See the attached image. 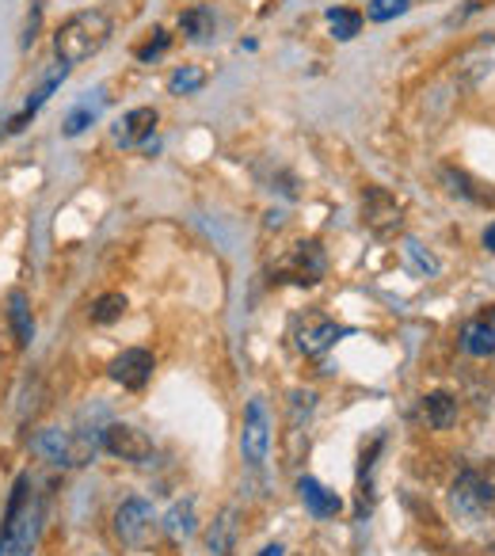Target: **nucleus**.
<instances>
[{
  "label": "nucleus",
  "mask_w": 495,
  "mask_h": 556,
  "mask_svg": "<svg viewBox=\"0 0 495 556\" xmlns=\"http://www.w3.org/2000/svg\"><path fill=\"white\" fill-rule=\"evenodd\" d=\"M164 533H168L172 541H183L194 533V526H199V515H194V500H179L176 507L164 515Z\"/></svg>",
  "instance_id": "obj_19"
},
{
  "label": "nucleus",
  "mask_w": 495,
  "mask_h": 556,
  "mask_svg": "<svg viewBox=\"0 0 495 556\" xmlns=\"http://www.w3.org/2000/svg\"><path fill=\"white\" fill-rule=\"evenodd\" d=\"M153 130H156V111L153 108H134V111H126L115 126H111V138H115V146L134 149V146H149Z\"/></svg>",
  "instance_id": "obj_12"
},
{
  "label": "nucleus",
  "mask_w": 495,
  "mask_h": 556,
  "mask_svg": "<svg viewBox=\"0 0 495 556\" xmlns=\"http://www.w3.org/2000/svg\"><path fill=\"white\" fill-rule=\"evenodd\" d=\"M202 88H206V73H202L199 65H179L168 77L172 96H194V92H202Z\"/></svg>",
  "instance_id": "obj_22"
},
{
  "label": "nucleus",
  "mask_w": 495,
  "mask_h": 556,
  "mask_svg": "<svg viewBox=\"0 0 495 556\" xmlns=\"http://www.w3.org/2000/svg\"><path fill=\"white\" fill-rule=\"evenodd\" d=\"M156 530H161V518H156L153 503L141 500V495H130V500L118 503L115 510V538L123 548L130 553H141V548L153 545Z\"/></svg>",
  "instance_id": "obj_3"
},
{
  "label": "nucleus",
  "mask_w": 495,
  "mask_h": 556,
  "mask_svg": "<svg viewBox=\"0 0 495 556\" xmlns=\"http://www.w3.org/2000/svg\"><path fill=\"white\" fill-rule=\"evenodd\" d=\"M461 351H465V355H472V358L495 355V332H492V320H487V313H484V317L465 320V328H461Z\"/></svg>",
  "instance_id": "obj_14"
},
{
  "label": "nucleus",
  "mask_w": 495,
  "mask_h": 556,
  "mask_svg": "<svg viewBox=\"0 0 495 556\" xmlns=\"http://www.w3.org/2000/svg\"><path fill=\"white\" fill-rule=\"evenodd\" d=\"M214 27H217L214 9H206V4H194V9H187L183 16H179V31H183L191 42L214 39Z\"/></svg>",
  "instance_id": "obj_18"
},
{
  "label": "nucleus",
  "mask_w": 495,
  "mask_h": 556,
  "mask_svg": "<svg viewBox=\"0 0 495 556\" xmlns=\"http://www.w3.org/2000/svg\"><path fill=\"white\" fill-rule=\"evenodd\" d=\"M328 27H332V39L335 42H351L358 31H363V12L332 9V12H328Z\"/></svg>",
  "instance_id": "obj_21"
},
{
  "label": "nucleus",
  "mask_w": 495,
  "mask_h": 556,
  "mask_svg": "<svg viewBox=\"0 0 495 556\" xmlns=\"http://www.w3.org/2000/svg\"><path fill=\"white\" fill-rule=\"evenodd\" d=\"M168 42H172V35L164 31V27H156V31H153V39H145V42H141V47L134 50V58H138V62H153V58H161L164 50H168Z\"/></svg>",
  "instance_id": "obj_25"
},
{
  "label": "nucleus",
  "mask_w": 495,
  "mask_h": 556,
  "mask_svg": "<svg viewBox=\"0 0 495 556\" xmlns=\"http://www.w3.org/2000/svg\"><path fill=\"white\" fill-rule=\"evenodd\" d=\"M153 351L145 348H126L123 355L111 358L107 374L111 381H118L123 389H130V393H138V389L149 386V378H153Z\"/></svg>",
  "instance_id": "obj_11"
},
{
  "label": "nucleus",
  "mask_w": 495,
  "mask_h": 556,
  "mask_svg": "<svg viewBox=\"0 0 495 556\" xmlns=\"http://www.w3.org/2000/svg\"><path fill=\"white\" fill-rule=\"evenodd\" d=\"M256 556H287V548H282V545H267V548H259Z\"/></svg>",
  "instance_id": "obj_30"
},
{
  "label": "nucleus",
  "mask_w": 495,
  "mask_h": 556,
  "mask_svg": "<svg viewBox=\"0 0 495 556\" xmlns=\"http://www.w3.org/2000/svg\"><path fill=\"white\" fill-rule=\"evenodd\" d=\"M35 454L42 462L58 465V469H80L96 457V442L88 434H73V431H62V427H47V431L35 434Z\"/></svg>",
  "instance_id": "obj_4"
},
{
  "label": "nucleus",
  "mask_w": 495,
  "mask_h": 556,
  "mask_svg": "<svg viewBox=\"0 0 495 556\" xmlns=\"http://www.w3.org/2000/svg\"><path fill=\"white\" fill-rule=\"evenodd\" d=\"M240 454L252 469H264L267 454H271V416H267V404L248 401L244 412V427H240Z\"/></svg>",
  "instance_id": "obj_9"
},
{
  "label": "nucleus",
  "mask_w": 495,
  "mask_h": 556,
  "mask_svg": "<svg viewBox=\"0 0 495 556\" xmlns=\"http://www.w3.org/2000/svg\"><path fill=\"white\" fill-rule=\"evenodd\" d=\"M100 446L107 450L111 457H118V462H130V465H149L156 457L153 439H149L141 427H130V424H111L107 431H103Z\"/></svg>",
  "instance_id": "obj_10"
},
{
  "label": "nucleus",
  "mask_w": 495,
  "mask_h": 556,
  "mask_svg": "<svg viewBox=\"0 0 495 556\" xmlns=\"http://www.w3.org/2000/svg\"><path fill=\"white\" fill-rule=\"evenodd\" d=\"M423 419L431 431H449L457 424V396L449 393H427L423 396Z\"/></svg>",
  "instance_id": "obj_17"
},
{
  "label": "nucleus",
  "mask_w": 495,
  "mask_h": 556,
  "mask_svg": "<svg viewBox=\"0 0 495 556\" xmlns=\"http://www.w3.org/2000/svg\"><path fill=\"white\" fill-rule=\"evenodd\" d=\"M449 503H454V510L461 518L477 522V518H484L487 510L495 507L492 480H487L484 472H477V469H465L461 477L454 480V488H449Z\"/></svg>",
  "instance_id": "obj_7"
},
{
  "label": "nucleus",
  "mask_w": 495,
  "mask_h": 556,
  "mask_svg": "<svg viewBox=\"0 0 495 556\" xmlns=\"http://www.w3.org/2000/svg\"><path fill=\"white\" fill-rule=\"evenodd\" d=\"M111 16L103 9H85V12H73L62 27L54 31V54L62 65H80L88 62L92 54H100L111 39Z\"/></svg>",
  "instance_id": "obj_2"
},
{
  "label": "nucleus",
  "mask_w": 495,
  "mask_h": 556,
  "mask_svg": "<svg viewBox=\"0 0 495 556\" xmlns=\"http://www.w3.org/2000/svg\"><path fill=\"white\" fill-rule=\"evenodd\" d=\"M39 24H42V12L35 9L31 16H27V24H24V50L31 47L35 39H39Z\"/></svg>",
  "instance_id": "obj_28"
},
{
  "label": "nucleus",
  "mask_w": 495,
  "mask_h": 556,
  "mask_svg": "<svg viewBox=\"0 0 495 556\" xmlns=\"http://www.w3.org/2000/svg\"><path fill=\"white\" fill-rule=\"evenodd\" d=\"M9 325H12V336H16L20 348L35 340V317H31V298L24 290H12L9 294Z\"/></svg>",
  "instance_id": "obj_15"
},
{
  "label": "nucleus",
  "mask_w": 495,
  "mask_h": 556,
  "mask_svg": "<svg viewBox=\"0 0 495 556\" xmlns=\"http://www.w3.org/2000/svg\"><path fill=\"white\" fill-rule=\"evenodd\" d=\"M126 309H130V302H126V294H118V290H111V294H100L92 302V309H88V317H92V325H115V320L126 317Z\"/></svg>",
  "instance_id": "obj_20"
},
{
  "label": "nucleus",
  "mask_w": 495,
  "mask_h": 556,
  "mask_svg": "<svg viewBox=\"0 0 495 556\" xmlns=\"http://www.w3.org/2000/svg\"><path fill=\"white\" fill-rule=\"evenodd\" d=\"M92 123H96V108H92V103H85V108H77L69 118H65L62 134H65V138H77V134L85 130V126H92Z\"/></svg>",
  "instance_id": "obj_26"
},
{
  "label": "nucleus",
  "mask_w": 495,
  "mask_h": 556,
  "mask_svg": "<svg viewBox=\"0 0 495 556\" xmlns=\"http://www.w3.org/2000/svg\"><path fill=\"white\" fill-rule=\"evenodd\" d=\"M297 495H302V503L309 507L313 518H335L343 510V500L332 492V488H325L317 477H302L297 480Z\"/></svg>",
  "instance_id": "obj_13"
},
{
  "label": "nucleus",
  "mask_w": 495,
  "mask_h": 556,
  "mask_svg": "<svg viewBox=\"0 0 495 556\" xmlns=\"http://www.w3.org/2000/svg\"><path fill=\"white\" fill-rule=\"evenodd\" d=\"M358 210H363V225L373 232V237L389 240V237H396V232L404 229V202L396 199L389 187H378V184L366 187Z\"/></svg>",
  "instance_id": "obj_5"
},
{
  "label": "nucleus",
  "mask_w": 495,
  "mask_h": 556,
  "mask_svg": "<svg viewBox=\"0 0 495 556\" xmlns=\"http://www.w3.org/2000/svg\"><path fill=\"white\" fill-rule=\"evenodd\" d=\"M343 336H351V328L335 325L332 317H325V313H317V309L302 313V317L294 320V348L309 358L325 355V351L335 348Z\"/></svg>",
  "instance_id": "obj_6"
},
{
  "label": "nucleus",
  "mask_w": 495,
  "mask_h": 556,
  "mask_svg": "<svg viewBox=\"0 0 495 556\" xmlns=\"http://www.w3.org/2000/svg\"><path fill=\"white\" fill-rule=\"evenodd\" d=\"M42 533V495L31 472H20L12 484L4 522H0V556H31Z\"/></svg>",
  "instance_id": "obj_1"
},
{
  "label": "nucleus",
  "mask_w": 495,
  "mask_h": 556,
  "mask_svg": "<svg viewBox=\"0 0 495 556\" xmlns=\"http://www.w3.org/2000/svg\"><path fill=\"white\" fill-rule=\"evenodd\" d=\"M442 179H446L449 191L461 194V199L477 202V206H495V191H487V187L480 184V179H472L469 172H461V168H442Z\"/></svg>",
  "instance_id": "obj_16"
},
{
  "label": "nucleus",
  "mask_w": 495,
  "mask_h": 556,
  "mask_svg": "<svg viewBox=\"0 0 495 556\" xmlns=\"http://www.w3.org/2000/svg\"><path fill=\"white\" fill-rule=\"evenodd\" d=\"M232 533H237V526H232V510H225V515L214 522V530H210V538H206L210 553L229 556L232 553Z\"/></svg>",
  "instance_id": "obj_23"
},
{
  "label": "nucleus",
  "mask_w": 495,
  "mask_h": 556,
  "mask_svg": "<svg viewBox=\"0 0 495 556\" xmlns=\"http://www.w3.org/2000/svg\"><path fill=\"white\" fill-rule=\"evenodd\" d=\"M487 320H492V332H495V309H492V313H487Z\"/></svg>",
  "instance_id": "obj_31"
},
{
  "label": "nucleus",
  "mask_w": 495,
  "mask_h": 556,
  "mask_svg": "<svg viewBox=\"0 0 495 556\" xmlns=\"http://www.w3.org/2000/svg\"><path fill=\"white\" fill-rule=\"evenodd\" d=\"M480 240H484V248H487V252H495V222L487 225V229H484V237H480Z\"/></svg>",
  "instance_id": "obj_29"
},
{
  "label": "nucleus",
  "mask_w": 495,
  "mask_h": 556,
  "mask_svg": "<svg viewBox=\"0 0 495 556\" xmlns=\"http://www.w3.org/2000/svg\"><path fill=\"white\" fill-rule=\"evenodd\" d=\"M404 252H408V260H416V263H419V270H439V263H434L431 255H423V252H419V244H416V240H408V248H404Z\"/></svg>",
  "instance_id": "obj_27"
},
{
  "label": "nucleus",
  "mask_w": 495,
  "mask_h": 556,
  "mask_svg": "<svg viewBox=\"0 0 495 556\" xmlns=\"http://www.w3.org/2000/svg\"><path fill=\"white\" fill-rule=\"evenodd\" d=\"M408 9H411V0H370L366 16H370V24H389V20L404 16Z\"/></svg>",
  "instance_id": "obj_24"
},
{
  "label": "nucleus",
  "mask_w": 495,
  "mask_h": 556,
  "mask_svg": "<svg viewBox=\"0 0 495 556\" xmlns=\"http://www.w3.org/2000/svg\"><path fill=\"white\" fill-rule=\"evenodd\" d=\"M279 278H290V282H297V287H317L320 278L328 275V255H325V244L320 240H297L294 248H290V255L279 263V270H275Z\"/></svg>",
  "instance_id": "obj_8"
}]
</instances>
